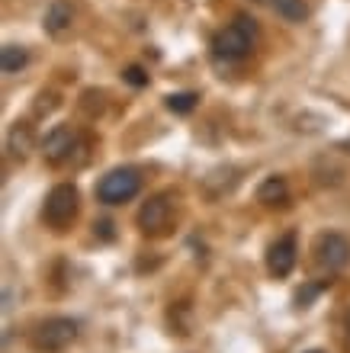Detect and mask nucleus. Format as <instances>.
<instances>
[{"instance_id":"aec40b11","label":"nucleus","mask_w":350,"mask_h":353,"mask_svg":"<svg viewBox=\"0 0 350 353\" xmlns=\"http://www.w3.org/2000/svg\"><path fill=\"white\" fill-rule=\"evenodd\" d=\"M97 228H100V234H103V238H113V232H110L113 225H110V222H100V225H97Z\"/></svg>"},{"instance_id":"6e6552de","label":"nucleus","mask_w":350,"mask_h":353,"mask_svg":"<svg viewBox=\"0 0 350 353\" xmlns=\"http://www.w3.org/2000/svg\"><path fill=\"white\" fill-rule=\"evenodd\" d=\"M295 254H299V248H295V234H283V238H277L267 251V270L277 279H286L295 267Z\"/></svg>"},{"instance_id":"9d476101","label":"nucleus","mask_w":350,"mask_h":353,"mask_svg":"<svg viewBox=\"0 0 350 353\" xmlns=\"http://www.w3.org/2000/svg\"><path fill=\"white\" fill-rule=\"evenodd\" d=\"M32 145H36L32 125H29V122H17V125L10 129V135H7V151L13 154V158L23 161L29 151H32Z\"/></svg>"},{"instance_id":"dca6fc26","label":"nucleus","mask_w":350,"mask_h":353,"mask_svg":"<svg viewBox=\"0 0 350 353\" xmlns=\"http://www.w3.org/2000/svg\"><path fill=\"white\" fill-rule=\"evenodd\" d=\"M55 106H58L55 93H39V97H36V116H48Z\"/></svg>"},{"instance_id":"a211bd4d","label":"nucleus","mask_w":350,"mask_h":353,"mask_svg":"<svg viewBox=\"0 0 350 353\" xmlns=\"http://www.w3.org/2000/svg\"><path fill=\"white\" fill-rule=\"evenodd\" d=\"M315 292H318V289L309 286L305 292H299V296H295V302H299V305H305V302H312V299H315Z\"/></svg>"},{"instance_id":"20e7f679","label":"nucleus","mask_w":350,"mask_h":353,"mask_svg":"<svg viewBox=\"0 0 350 353\" xmlns=\"http://www.w3.org/2000/svg\"><path fill=\"white\" fill-rule=\"evenodd\" d=\"M251 36H254V26H248V17H238L231 26H225L215 36L212 48L222 58H244L251 52Z\"/></svg>"},{"instance_id":"f03ea898","label":"nucleus","mask_w":350,"mask_h":353,"mask_svg":"<svg viewBox=\"0 0 350 353\" xmlns=\"http://www.w3.org/2000/svg\"><path fill=\"white\" fill-rule=\"evenodd\" d=\"M139 190H142L139 170L119 168V170H110V174L97 183V199H100V203H106V205H119V203L135 199V196H139Z\"/></svg>"},{"instance_id":"f257e3e1","label":"nucleus","mask_w":350,"mask_h":353,"mask_svg":"<svg viewBox=\"0 0 350 353\" xmlns=\"http://www.w3.org/2000/svg\"><path fill=\"white\" fill-rule=\"evenodd\" d=\"M77 203H81L77 190H74L71 183H58L55 190L46 196L42 222H46L48 228H55V232H65L68 225L74 222V215H77Z\"/></svg>"},{"instance_id":"39448f33","label":"nucleus","mask_w":350,"mask_h":353,"mask_svg":"<svg viewBox=\"0 0 350 353\" xmlns=\"http://www.w3.org/2000/svg\"><path fill=\"white\" fill-rule=\"evenodd\" d=\"M174 225V199L167 193L151 196L139 209V228L145 234H164Z\"/></svg>"},{"instance_id":"f8f14e48","label":"nucleus","mask_w":350,"mask_h":353,"mask_svg":"<svg viewBox=\"0 0 350 353\" xmlns=\"http://www.w3.org/2000/svg\"><path fill=\"white\" fill-rule=\"evenodd\" d=\"M286 199H289V186H286L283 176H267V180L257 186V203H264V205H283Z\"/></svg>"},{"instance_id":"0eeeda50","label":"nucleus","mask_w":350,"mask_h":353,"mask_svg":"<svg viewBox=\"0 0 350 353\" xmlns=\"http://www.w3.org/2000/svg\"><path fill=\"white\" fill-rule=\"evenodd\" d=\"M74 151H77V132L68 129V125L52 129L46 135V141H42V158L48 164H65V161H71Z\"/></svg>"},{"instance_id":"9b49d317","label":"nucleus","mask_w":350,"mask_h":353,"mask_svg":"<svg viewBox=\"0 0 350 353\" xmlns=\"http://www.w3.org/2000/svg\"><path fill=\"white\" fill-rule=\"evenodd\" d=\"M235 183H238V170L235 168H219V170H212V174L203 180V190H206L209 199H219V196H225Z\"/></svg>"},{"instance_id":"6ab92c4d","label":"nucleus","mask_w":350,"mask_h":353,"mask_svg":"<svg viewBox=\"0 0 350 353\" xmlns=\"http://www.w3.org/2000/svg\"><path fill=\"white\" fill-rule=\"evenodd\" d=\"M344 344H347V350H350V312H347V318H344Z\"/></svg>"},{"instance_id":"ddd939ff","label":"nucleus","mask_w":350,"mask_h":353,"mask_svg":"<svg viewBox=\"0 0 350 353\" xmlns=\"http://www.w3.org/2000/svg\"><path fill=\"white\" fill-rule=\"evenodd\" d=\"M29 65V52L23 46H3L0 48V68L3 74H19Z\"/></svg>"},{"instance_id":"f3484780","label":"nucleus","mask_w":350,"mask_h":353,"mask_svg":"<svg viewBox=\"0 0 350 353\" xmlns=\"http://www.w3.org/2000/svg\"><path fill=\"white\" fill-rule=\"evenodd\" d=\"M122 77H126V81H129L132 87H145V84H148V74L142 71V68H135V65L126 68V74H122Z\"/></svg>"},{"instance_id":"423d86ee","label":"nucleus","mask_w":350,"mask_h":353,"mask_svg":"<svg viewBox=\"0 0 350 353\" xmlns=\"http://www.w3.org/2000/svg\"><path fill=\"white\" fill-rule=\"evenodd\" d=\"M315 254H318V263H322L328 273H338V270H344L350 263V241L338 232H328L318 238Z\"/></svg>"},{"instance_id":"4468645a","label":"nucleus","mask_w":350,"mask_h":353,"mask_svg":"<svg viewBox=\"0 0 350 353\" xmlns=\"http://www.w3.org/2000/svg\"><path fill=\"white\" fill-rule=\"evenodd\" d=\"M273 10L289 23H302L309 17V3L305 0H273Z\"/></svg>"},{"instance_id":"7ed1b4c3","label":"nucleus","mask_w":350,"mask_h":353,"mask_svg":"<svg viewBox=\"0 0 350 353\" xmlns=\"http://www.w3.org/2000/svg\"><path fill=\"white\" fill-rule=\"evenodd\" d=\"M77 341V321L71 318H46L32 334V344L42 353H61Z\"/></svg>"},{"instance_id":"2eb2a0df","label":"nucleus","mask_w":350,"mask_h":353,"mask_svg":"<svg viewBox=\"0 0 350 353\" xmlns=\"http://www.w3.org/2000/svg\"><path fill=\"white\" fill-rule=\"evenodd\" d=\"M196 106V93H171V97H167V110L171 112H180V116H184V112H190Z\"/></svg>"},{"instance_id":"412c9836","label":"nucleus","mask_w":350,"mask_h":353,"mask_svg":"<svg viewBox=\"0 0 350 353\" xmlns=\"http://www.w3.org/2000/svg\"><path fill=\"white\" fill-rule=\"evenodd\" d=\"M305 353H324V350H305Z\"/></svg>"},{"instance_id":"1a4fd4ad","label":"nucleus","mask_w":350,"mask_h":353,"mask_svg":"<svg viewBox=\"0 0 350 353\" xmlns=\"http://www.w3.org/2000/svg\"><path fill=\"white\" fill-rule=\"evenodd\" d=\"M46 32L48 36H55V39H61L71 29V7H68V0H52L48 3V10H46Z\"/></svg>"}]
</instances>
